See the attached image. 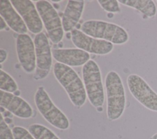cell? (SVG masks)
<instances>
[{"label":"cell","instance_id":"7a4b0ae2","mask_svg":"<svg viewBox=\"0 0 157 139\" xmlns=\"http://www.w3.org/2000/svg\"><path fill=\"white\" fill-rule=\"evenodd\" d=\"M105 89L107 97V116L111 121L119 119L126 107L125 89L119 74L109 71L105 77Z\"/></svg>","mask_w":157,"mask_h":139},{"label":"cell","instance_id":"484cf974","mask_svg":"<svg viewBox=\"0 0 157 139\" xmlns=\"http://www.w3.org/2000/svg\"><path fill=\"white\" fill-rule=\"evenodd\" d=\"M156 2H157V1H156Z\"/></svg>","mask_w":157,"mask_h":139},{"label":"cell","instance_id":"3957f363","mask_svg":"<svg viewBox=\"0 0 157 139\" xmlns=\"http://www.w3.org/2000/svg\"><path fill=\"white\" fill-rule=\"evenodd\" d=\"M80 29L88 36L112 44L122 45L129 40L128 33L123 27L105 21L87 20L82 24Z\"/></svg>","mask_w":157,"mask_h":139},{"label":"cell","instance_id":"8992f818","mask_svg":"<svg viewBox=\"0 0 157 139\" xmlns=\"http://www.w3.org/2000/svg\"><path fill=\"white\" fill-rule=\"evenodd\" d=\"M35 5L50 40L55 44L59 43L64 36V29L58 13L48 1H37Z\"/></svg>","mask_w":157,"mask_h":139},{"label":"cell","instance_id":"277c9868","mask_svg":"<svg viewBox=\"0 0 157 139\" xmlns=\"http://www.w3.org/2000/svg\"><path fill=\"white\" fill-rule=\"evenodd\" d=\"M82 79L87 97L95 108H101L105 100L104 89L100 68L98 64L90 59L82 69Z\"/></svg>","mask_w":157,"mask_h":139},{"label":"cell","instance_id":"8fae6325","mask_svg":"<svg viewBox=\"0 0 157 139\" xmlns=\"http://www.w3.org/2000/svg\"><path fill=\"white\" fill-rule=\"evenodd\" d=\"M10 2L31 32L34 34L42 32L44 24L36 5L31 1L12 0Z\"/></svg>","mask_w":157,"mask_h":139},{"label":"cell","instance_id":"6da1fadb","mask_svg":"<svg viewBox=\"0 0 157 139\" xmlns=\"http://www.w3.org/2000/svg\"><path fill=\"white\" fill-rule=\"evenodd\" d=\"M53 75L72 104L77 107H82L86 102L87 95L83 82L77 73L71 67L56 62L53 66Z\"/></svg>","mask_w":157,"mask_h":139},{"label":"cell","instance_id":"ac0fdd59","mask_svg":"<svg viewBox=\"0 0 157 139\" xmlns=\"http://www.w3.org/2000/svg\"><path fill=\"white\" fill-rule=\"evenodd\" d=\"M0 89L10 93H15L18 91V85L16 81L2 69H0Z\"/></svg>","mask_w":157,"mask_h":139},{"label":"cell","instance_id":"5bb4252c","mask_svg":"<svg viewBox=\"0 0 157 139\" xmlns=\"http://www.w3.org/2000/svg\"><path fill=\"white\" fill-rule=\"evenodd\" d=\"M0 15L7 25L13 31L19 34H26L28 29L23 20L12 6L10 1H0Z\"/></svg>","mask_w":157,"mask_h":139},{"label":"cell","instance_id":"ba28073f","mask_svg":"<svg viewBox=\"0 0 157 139\" xmlns=\"http://www.w3.org/2000/svg\"><path fill=\"white\" fill-rule=\"evenodd\" d=\"M36 56V69L34 78L42 80L47 77L52 66V50L48 37L44 32L36 34L34 39Z\"/></svg>","mask_w":157,"mask_h":139},{"label":"cell","instance_id":"e0dca14e","mask_svg":"<svg viewBox=\"0 0 157 139\" xmlns=\"http://www.w3.org/2000/svg\"><path fill=\"white\" fill-rule=\"evenodd\" d=\"M28 130L36 139H59L53 132L42 124H31Z\"/></svg>","mask_w":157,"mask_h":139},{"label":"cell","instance_id":"30bf717a","mask_svg":"<svg viewBox=\"0 0 157 139\" xmlns=\"http://www.w3.org/2000/svg\"><path fill=\"white\" fill-rule=\"evenodd\" d=\"M18 61L23 70L33 73L36 69V56L34 40L28 34H19L16 39Z\"/></svg>","mask_w":157,"mask_h":139},{"label":"cell","instance_id":"4fadbf2b","mask_svg":"<svg viewBox=\"0 0 157 139\" xmlns=\"http://www.w3.org/2000/svg\"><path fill=\"white\" fill-rule=\"evenodd\" d=\"M52 56L58 62L69 67L83 66L90 60L88 53L77 48L53 49Z\"/></svg>","mask_w":157,"mask_h":139},{"label":"cell","instance_id":"ffe728a7","mask_svg":"<svg viewBox=\"0 0 157 139\" xmlns=\"http://www.w3.org/2000/svg\"><path fill=\"white\" fill-rule=\"evenodd\" d=\"M0 139H14L12 130L5 121L2 113L0 115Z\"/></svg>","mask_w":157,"mask_h":139},{"label":"cell","instance_id":"7402d4cb","mask_svg":"<svg viewBox=\"0 0 157 139\" xmlns=\"http://www.w3.org/2000/svg\"><path fill=\"white\" fill-rule=\"evenodd\" d=\"M7 58V52L6 50L1 48L0 49V63L4 62Z\"/></svg>","mask_w":157,"mask_h":139},{"label":"cell","instance_id":"5b68a950","mask_svg":"<svg viewBox=\"0 0 157 139\" xmlns=\"http://www.w3.org/2000/svg\"><path fill=\"white\" fill-rule=\"evenodd\" d=\"M34 102L39 112L52 126L59 130H66L69 127L67 117L54 104L43 86L36 90Z\"/></svg>","mask_w":157,"mask_h":139},{"label":"cell","instance_id":"9c48e42d","mask_svg":"<svg viewBox=\"0 0 157 139\" xmlns=\"http://www.w3.org/2000/svg\"><path fill=\"white\" fill-rule=\"evenodd\" d=\"M71 40L77 48L97 55L108 54L113 49L112 43L92 37L77 29L71 31Z\"/></svg>","mask_w":157,"mask_h":139},{"label":"cell","instance_id":"cb8c5ba5","mask_svg":"<svg viewBox=\"0 0 157 139\" xmlns=\"http://www.w3.org/2000/svg\"><path fill=\"white\" fill-rule=\"evenodd\" d=\"M150 139H157V133L153 134V135L151 137Z\"/></svg>","mask_w":157,"mask_h":139},{"label":"cell","instance_id":"44dd1931","mask_svg":"<svg viewBox=\"0 0 157 139\" xmlns=\"http://www.w3.org/2000/svg\"><path fill=\"white\" fill-rule=\"evenodd\" d=\"M12 130L14 139H36L28 130L23 127L15 126Z\"/></svg>","mask_w":157,"mask_h":139},{"label":"cell","instance_id":"2e32d148","mask_svg":"<svg viewBox=\"0 0 157 139\" xmlns=\"http://www.w3.org/2000/svg\"><path fill=\"white\" fill-rule=\"evenodd\" d=\"M118 2L137 10L147 18L154 17L157 12L156 6L152 0H120Z\"/></svg>","mask_w":157,"mask_h":139},{"label":"cell","instance_id":"603a6c76","mask_svg":"<svg viewBox=\"0 0 157 139\" xmlns=\"http://www.w3.org/2000/svg\"><path fill=\"white\" fill-rule=\"evenodd\" d=\"M6 23L4 21V20L3 19L2 17H0V31H2L4 29H5V28H6Z\"/></svg>","mask_w":157,"mask_h":139},{"label":"cell","instance_id":"7c38bea8","mask_svg":"<svg viewBox=\"0 0 157 139\" xmlns=\"http://www.w3.org/2000/svg\"><path fill=\"white\" fill-rule=\"evenodd\" d=\"M1 107L21 119H28L33 116L31 106L19 96L0 90Z\"/></svg>","mask_w":157,"mask_h":139},{"label":"cell","instance_id":"d4e9b609","mask_svg":"<svg viewBox=\"0 0 157 139\" xmlns=\"http://www.w3.org/2000/svg\"><path fill=\"white\" fill-rule=\"evenodd\" d=\"M52 2H59L61 1H59V0H58V1H52Z\"/></svg>","mask_w":157,"mask_h":139},{"label":"cell","instance_id":"52a82bcc","mask_svg":"<svg viewBox=\"0 0 157 139\" xmlns=\"http://www.w3.org/2000/svg\"><path fill=\"white\" fill-rule=\"evenodd\" d=\"M127 85L132 96L147 109L157 111V93L140 76L130 74Z\"/></svg>","mask_w":157,"mask_h":139},{"label":"cell","instance_id":"9a60e30c","mask_svg":"<svg viewBox=\"0 0 157 139\" xmlns=\"http://www.w3.org/2000/svg\"><path fill=\"white\" fill-rule=\"evenodd\" d=\"M85 1L83 0H69L64 9L62 17V24L64 31H72L78 23L83 14Z\"/></svg>","mask_w":157,"mask_h":139},{"label":"cell","instance_id":"d6986e66","mask_svg":"<svg viewBox=\"0 0 157 139\" xmlns=\"http://www.w3.org/2000/svg\"><path fill=\"white\" fill-rule=\"evenodd\" d=\"M98 4L107 12L113 13H119L121 12L120 7L119 5L118 1L117 0H99L98 1Z\"/></svg>","mask_w":157,"mask_h":139}]
</instances>
